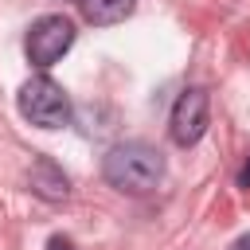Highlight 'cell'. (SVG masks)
<instances>
[{
	"mask_svg": "<svg viewBox=\"0 0 250 250\" xmlns=\"http://www.w3.org/2000/svg\"><path fill=\"white\" fill-rule=\"evenodd\" d=\"M47 250H74V242H70V238H62V234H55V238L47 242Z\"/></svg>",
	"mask_w": 250,
	"mask_h": 250,
	"instance_id": "cell-7",
	"label": "cell"
},
{
	"mask_svg": "<svg viewBox=\"0 0 250 250\" xmlns=\"http://www.w3.org/2000/svg\"><path fill=\"white\" fill-rule=\"evenodd\" d=\"M27 184H31L35 195H43V199H51V203H59V199L70 195V180H66V172H62L51 156H35V164H31V172H27Z\"/></svg>",
	"mask_w": 250,
	"mask_h": 250,
	"instance_id": "cell-5",
	"label": "cell"
},
{
	"mask_svg": "<svg viewBox=\"0 0 250 250\" xmlns=\"http://www.w3.org/2000/svg\"><path fill=\"white\" fill-rule=\"evenodd\" d=\"M238 188H250V160H246L242 172H238Z\"/></svg>",
	"mask_w": 250,
	"mask_h": 250,
	"instance_id": "cell-8",
	"label": "cell"
},
{
	"mask_svg": "<svg viewBox=\"0 0 250 250\" xmlns=\"http://www.w3.org/2000/svg\"><path fill=\"white\" fill-rule=\"evenodd\" d=\"M78 8H82V16H86L94 27H113V23H121L125 16H133L137 0H78Z\"/></svg>",
	"mask_w": 250,
	"mask_h": 250,
	"instance_id": "cell-6",
	"label": "cell"
},
{
	"mask_svg": "<svg viewBox=\"0 0 250 250\" xmlns=\"http://www.w3.org/2000/svg\"><path fill=\"white\" fill-rule=\"evenodd\" d=\"M230 250H250V234H242V238H234V242H230Z\"/></svg>",
	"mask_w": 250,
	"mask_h": 250,
	"instance_id": "cell-9",
	"label": "cell"
},
{
	"mask_svg": "<svg viewBox=\"0 0 250 250\" xmlns=\"http://www.w3.org/2000/svg\"><path fill=\"white\" fill-rule=\"evenodd\" d=\"M207 121H211V102H207V90L191 86L176 98L172 113H168V137L180 145V148H191L203 133H207Z\"/></svg>",
	"mask_w": 250,
	"mask_h": 250,
	"instance_id": "cell-4",
	"label": "cell"
},
{
	"mask_svg": "<svg viewBox=\"0 0 250 250\" xmlns=\"http://www.w3.org/2000/svg\"><path fill=\"white\" fill-rule=\"evenodd\" d=\"M102 176L109 188H117L125 195H148L164 180V152L148 141L113 145L102 160Z\"/></svg>",
	"mask_w": 250,
	"mask_h": 250,
	"instance_id": "cell-1",
	"label": "cell"
},
{
	"mask_svg": "<svg viewBox=\"0 0 250 250\" xmlns=\"http://www.w3.org/2000/svg\"><path fill=\"white\" fill-rule=\"evenodd\" d=\"M70 47H74V23H70L66 16H39V20L27 27V39H23L27 62L39 66V70L55 66Z\"/></svg>",
	"mask_w": 250,
	"mask_h": 250,
	"instance_id": "cell-3",
	"label": "cell"
},
{
	"mask_svg": "<svg viewBox=\"0 0 250 250\" xmlns=\"http://www.w3.org/2000/svg\"><path fill=\"white\" fill-rule=\"evenodd\" d=\"M20 113L31 121V125H39V129H62L66 121H70V98H66V90L59 86V82H51L47 74H39V78H27L23 86H20Z\"/></svg>",
	"mask_w": 250,
	"mask_h": 250,
	"instance_id": "cell-2",
	"label": "cell"
}]
</instances>
